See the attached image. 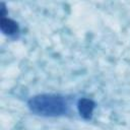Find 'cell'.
I'll use <instances>...</instances> for the list:
<instances>
[{
	"label": "cell",
	"mask_w": 130,
	"mask_h": 130,
	"mask_svg": "<svg viewBox=\"0 0 130 130\" xmlns=\"http://www.w3.org/2000/svg\"><path fill=\"white\" fill-rule=\"evenodd\" d=\"M93 103L89 100H86V99H83L79 102L78 104V109H79V113L82 117L84 118H89L91 113H92V110H93Z\"/></svg>",
	"instance_id": "obj_2"
},
{
	"label": "cell",
	"mask_w": 130,
	"mask_h": 130,
	"mask_svg": "<svg viewBox=\"0 0 130 130\" xmlns=\"http://www.w3.org/2000/svg\"><path fill=\"white\" fill-rule=\"evenodd\" d=\"M27 106L34 114L45 117H58L67 112L66 101L58 94L35 95L28 101Z\"/></svg>",
	"instance_id": "obj_1"
},
{
	"label": "cell",
	"mask_w": 130,
	"mask_h": 130,
	"mask_svg": "<svg viewBox=\"0 0 130 130\" xmlns=\"http://www.w3.org/2000/svg\"><path fill=\"white\" fill-rule=\"evenodd\" d=\"M1 29L4 34L12 35V34L17 32L18 27H17V24L14 21H12L11 19L2 17V19H1Z\"/></svg>",
	"instance_id": "obj_3"
}]
</instances>
